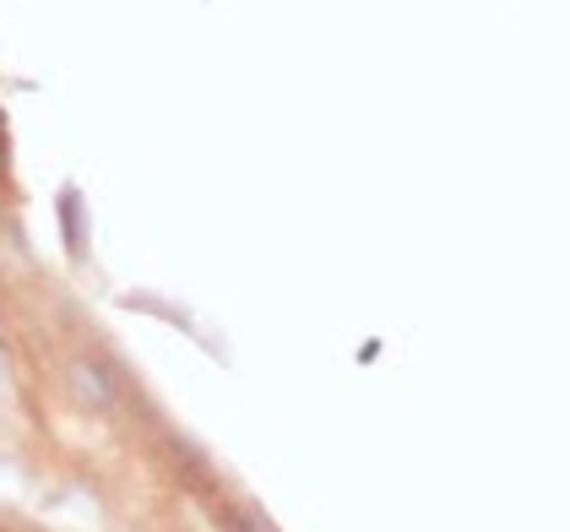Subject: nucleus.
<instances>
[{"mask_svg":"<svg viewBox=\"0 0 570 532\" xmlns=\"http://www.w3.org/2000/svg\"><path fill=\"white\" fill-rule=\"evenodd\" d=\"M60 381H66L71 402H77V407H88V413H109V407L120 402V375H115L104 358H92V354H71V358H66Z\"/></svg>","mask_w":570,"mask_h":532,"instance_id":"f257e3e1","label":"nucleus"},{"mask_svg":"<svg viewBox=\"0 0 570 532\" xmlns=\"http://www.w3.org/2000/svg\"><path fill=\"white\" fill-rule=\"evenodd\" d=\"M0 381H6V364H0Z\"/></svg>","mask_w":570,"mask_h":532,"instance_id":"f03ea898","label":"nucleus"}]
</instances>
